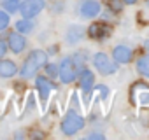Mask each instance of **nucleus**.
<instances>
[{"instance_id": "obj_2", "label": "nucleus", "mask_w": 149, "mask_h": 140, "mask_svg": "<svg viewBox=\"0 0 149 140\" xmlns=\"http://www.w3.org/2000/svg\"><path fill=\"white\" fill-rule=\"evenodd\" d=\"M84 128V119L76 112V110H68L67 116L63 117L61 124H60V130L63 135L67 137H72V135H76L77 131H81Z\"/></svg>"}, {"instance_id": "obj_17", "label": "nucleus", "mask_w": 149, "mask_h": 140, "mask_svg": "<svg viewBox=\"0 0 149 140\" xmlns=\"http://www.w3.org/2000/svg\"><path fill=\"white\" fill-rule=\"evenodd\" d=\"M9 25H11V14L4 9H0V32H6Z\"/></svg>"}, {"instance_id": "obj_8", "label": "nucleus", "mask_w": 149, "mask_h": 140, "mask_svg": "<svg viewBox=\"0 0 149 140\" xmlns=\"http://www.w3.org/2000/svg\"><path fill=\"white\" fill-rule=\"evenodd\" d=\"M100 9H102V6H100L98 0H83L81 6H79V12H81V16L86 18V19L97 18V16L100 14Z\"/></svg>"}, {"instance_id": "obj_14", "label": "nucleus", "mask_w": 149, "mask_h": 140, "mask_svg": "<svg viewBox=\"0 0 149 140\" xmlns=\"http://www.w3.org/2000/svg\"><path fill=\"white\" fill-rule=\"evenodd\" d=\"M33 26H35V23L32 19H28V18H21L19 21H16V32H19L23 35L32 33L33 32Z\"/></svg>"}, {"instance_id": "obj_13", "label": "nucleus", "mask_w": 149, "mask_h": 140, "mask_svg": "<svg viewBox=\"0 0 149 140\" xmlns=\"http://www.w3.org/2000/svg\"><path fill=\"white\" fill-rule=\"evenodd\" d=\"M83 37H84V28L79 26V25H72L67 30V35H65L67 44H70V46H74V44H77L79 40H83Z\"/></svg>"}, {"instance_id": "obj_4", "label": "nucleus", "mask_w": 149, "mask_h": 140, "mask_svg": "<svg viewBox=\"0 0 149 140\" xmlns=\"http://www.w3.org/2000/svg\"><path fill=\"white\" fill-rule=\"evenodd\" d=\"M46 7V2L44 0H23L19 4V9L18 12L21 14V18H28V19H33L35 16H39Z\"/></svg>"}, {"instance_id": "obj_15", "label": "nucleus", "mask_w": 149, "mask_h": 140, "mask_svg": "<svg viewBox=\"0 0 149 140\" xmlns=\"http://www.w3.org/2000/svg\"><path fill=\"white\" fill-rule=\"evenodd\" d=\"M137 70H139L140 76L149 77V54H146V56L137 60Z\"/></svg>"}, {"instance_id": "obj_18", "label": "nucleus", "mask_w": 149, "mask_h": 140, "mask_svg": "<svg viewBox=\"0 0 149 140\" xmlns=\"http://www.w3.org/2000/svg\"><path fill=\"white\" fill-rule=\"evenodd\" d=\"M44 67H46V68H44V70H46V76H47L49 79H56V77H58V65H56V63H46Z\"/></svg>"}, {"instance_id": "obj_21", "label": "nucleus", "mask_w": 149, "mask_h": 140, "mask_svg": "<svg viewBox=\"0 0 149 140\" xmlns=\"http://www.w3.org/2000/svg\"><path fill=\"white\" fill-rule=\"evenodd\" d=\"M88 138H90V140H91V138H93V140H97V138H98V140H102V138H104V135H102V133H90V135H88Z\"/></svg>"}, {"instance_id": "obj_5", "label": "nucleus", "mask_w": 149, "mask_h": 140, "mask_svg": "<svg viewBox=\"0 0 149 140\" xmlns=\"http://www.w3.org/2000/svg\"><path fill=\"white\" fill-rule=\"evenodd\" d=\"M93 65H95V68L102 76H111V74L116 72V68H118L114 63H111V60H109V56L105 53H97L93 56Z\"/></svg>"}, {"instance_id": "obj_7", "label": "nucleus", "mask_w": 149, "mask_h": 140, "mask_svg": "<svg viewBox=\"0 0 149 140\" xmlns=\"http://www.w3.org/2000/svg\"><path fill=\"white\" fill-rule=\"evenodd\" d=\"M35 88H37V93H39V96H40L42 103H46V102H47V98H49V93H51L53 89H56V84H54V82H51V79H49V77L37 76V77H35Z\"/></svg>"}, {"instance_id": "obj_1", "label": "nucleus", "mask_w": 149, "mask_h": 140, "mask_svg": "<svg viewBox=\"0 0 149 140\" xmlns=\"http://www.w3.org/2000/svg\"><path fill=\"white\" fill-rule=\"evenodd\" d=\"M46 63H47V53L42 49H33L25 58V61L21 63V68H18V72L23 79H33L35 74Z\"/></svg>"}, {"instance_id": "obj_19", "label": "nucleus", "mask_w": 149, "mask_h": 140, "mask_svg": "<svg viewBox=\"0 0 149 140\" xmlns=\"http://www.w3.org/2000/svg\"><path fill=\"white\" fill-rule=\"evenodd\" d=\"M107 6L112 12H121L123 9V0H107Z\"/></svg>"}, {"instance_id": "obj_20", "label": "nucleus", "mask_w": 149, "mask_h": 140, "mask_svg": "<svg viewBox=\"0 0 149 140\" xmlns=\"http://www.w3.org/2000/svg\"><path fill=\"white\" fill-rule=\"evenodd\" d=\"M7 42H6V39H2L0 37V58H4L6 54H7Z\"/></svg>"}, {"instance_id": "obj_12", "label": "nucleus", "mask_w": 149, "mask_h": 140, "mask_svg": "<svg viewBox=\"0 0 149 140\" xmlns=\"http://www.w3.org/2000/svg\"><path fill=\"white\" fill-rule=\"evenodd\" d=\"M16 74H18V65L13 60L0 58V77H2V79H9V77H13Z\"/></svg>"}, {"instance_id": "obj_6", "label": "nucleus", "mask_w": 149, "mask_h": 140, "mask_svg": "<svg viewBox=\"0 0 149 140\" xmlns=\"http://www.w3.org/2000/svg\"><path fill=\"white\" fill-rule=\"evenodd\" d=\"M6 42H7V47H9L14 54H21V53L26 49V44H28L26 39H25V35L19 33V32H11V33L7 35Z\"/></svg>"}, {"instance_id": "obj_11", "label": "nucleus", "mask_w": 149, "mask_h": 140, "mask_svg": "<svg viewBox=\"0 0 149 140\" xmlns=\"http://www.w3.org/2000/svg\"><path fill=\"white\" fill-rule=\"evenodd\" d=\"M112 58L118 63H130L133 60V51L126 46H116L112 49Z\"/></svg>"}, {"instance_id": "obj_24", "label": "nucleus", "mask_w": 149, "mask_h": 140, "mask_svg": "<svg viewBox=\"0 0 149 140\" xmlns=\"http://www.w3.org/2000/svg\"><path fill=\"white\" fill-rule=\"evenodd\" d=\"M147 6H149V0H147Z\"/></svg>"}, {"instance_id": "obj_23", "label": "nucleus", "mask_w": 149, "mask_h": 140, "mask_svg": "<svg viewBox=\"0 0 149 140\" xmlns=\"http://www.w3.org/2000/svg\"><path fill=\"white\" fill-rule=\"evenodd\" d=\"M146 49H149V40H147V42H146Z\"/></svg>"}, {"instance_id": "obj_22", "label": "nucleus", "mask_w": 149, "mask_h": 140, "mask_svg": "<svg viewBox=\"0 0 149 140\" xmlns=\"http://www.w3.org/2000/svg\"><path fill=\"white\" fill-rule=\"evenodd\" d=\"M137 0H123V4H128V6H133Z\"/></svg>"}, {"instance_id": "obj_10", "label": "nucleus", "mask_w": 149, "mask_h": 140, "mask_svg": "<svg viewBox=\"0 0 149 140\" xmlns=\"http://www.w3.org/2000/svg\"><path fill=\"white\" fill-rule=\"evenodd\" d=\"M95 86V76L90 68H83L79 72V88L83 89V93H90Z\"/></svg>"}, {"instance_id": "obj_9", "label": "nucleus", "mask_w": 149, "mask_h": 140, "mask_svg": "<svg viewBox=\"0 0 149 140\" xmlns=\"http://www.w3.org/2000/svg\"><path fill=\"white\" fill-rule=\"evenodd\" d=\"M111 35V26L107 23H91L88 26V37L93 40H104Z\"/></svg>"}, {"instance_id": "obj_16", "label": "nucleus", "mask_w": 149, "mask_h": 140, "mask_svg": "<svg viewBox=\"0 0 149 140\" xmlns=\"http://www.w3.org/2000/svg\"><path fill=\"white\" fill-rule=\"evenodd\" d=\"M19 4H21V0H2V7H4V11H7L9 14L18 12Z\"/></svg>"}, {"instance_id": "obj_3", "label": "nucleus", "mask_w": 149, "mask_h": 140, "mask_svg": "<svg viewBox=\"0 0 149 140\" xmlns=\"http://www.w3.org/2000/svg\"><path fill=\"white\" fill-rule=\"evenodd\" d=\"M77 74H79V68H77L76 61L72 60V56L63 58L61 63L58 65V77H60V81L63 84L74 82V81H76V77H77Z\"/></svg>"}]
</instances>
